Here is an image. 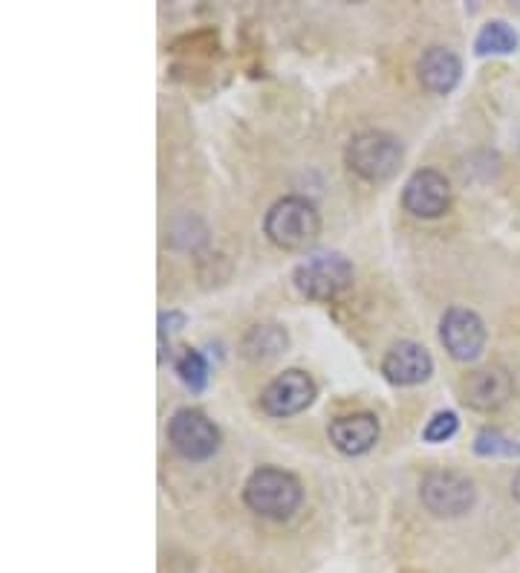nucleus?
Masks as SVG:
<instances>
[{
	"instance_id": "obj_1",
	"label": "nucleus",
	"mask_w": 520,
	"mask_h": 573,
	"mask_svg": "<svg viewBox=\"0 0 520 573\" xmlns=\"http://www.w3.org/2000/svg\"><path fill=\"white\" fill-rule=\"evenodd\" d=\"M243 501L263 519H290L301 504V484L283 469L263 466L246 480Z\"/></svg>"
},
{
	"instance_id": "obj_2",
	"label": "nucleus",
	"mask_w": 520,
	"mask_h": 573,
	"mask_svg": "<svg viewBox=\"0 0 520 573\" xmlns=\"http://www.w3.org/2000/svg\"><path fill=\"white\" fill-rule=\"evenodd\" d=\"M318 226H322V220H318L313 203L304 201V197H283L267 212L263 229L275 247L301 249L313 244Z\"/></svg>"
},
{
	"instance_id": "obj_3",
	"label": "nucleus",
	"mask_w": 520,
	"mask_h": 573,
	"mask_svg": "<svg viewBox=\"0 0 520 573\" xmlns=\"http://www.w3.org/2000/svg\"><path fill=\"white\" fill-rule=\"evenodd\" d=\"M345 160L359 177L379 183V180L393 177V171L399 169V163H402V145L390 133L365 131L359 137H353L345 151Z\"/></svg>"
},
{
	"instance_id": "obj_4",
	"label": "nucleus",
	"mask_w": 520,
	"mask_h": 573,
	"mask_svg": "<svg viewBox=\"0 0 520 573\" xmlns=\"http://www.w3.org/2000/svg\"><path fill=\"white\" fill-rule=\"evenodd\" d=\"M422 504L440 519H457L475 504V484L457 473H431L420 487Z\"/></svg>"
},
{
	"instance_id": "obj_5",
	"label": "nucleus",
	"mask_w": 520,
	"mask_h": 573,
	"mask_svg": "<svg viewBox=\"0 0 520 573\" xmlns=\"http://www.w3.org/2000/svg\"><path fill=\"white\" fill-rule=\"evenodd\" d=\"M353 281V267L345 256H315L295 270V286L310 299H336Z\"/></svg>"
},
{
	"instance_id": "obj_6",
	"label": "nucleus",
	"mask_w": 520,
	"mask_h": 573,
	"mask_svg": "<svg viewBox=\"0 0 520 573\" xmlns=\"http://www.w3.org/2000/svg\"><path fill=\"white\" fill-rule=\"evenodd\" d=\"M169 441L188 461H206L220 446V432H217V426L206 414H199L194 409H183L171 418Z\"/></svg>"
},
{
	"instance_id": "obj_7",
	"label": "nucleus",
	"mask_w": 520,
	"mask_h": 573,
	"mask_svg": "<svg viewBox=\"0 0 520 573\" xmlns=\"http://www.w3.org/2000/svg\"><path fill=\"white\" fill-rule=\"evenodd\" d=\"M440 339L454 359L472 363V359L480 357L483 345H486V327H483L477 313L466 311V307H452L443 316Z\"/></svg>"
},
{
	"instance_id": "obj_8",
	"label": "nucleus",
	"mask_w": 520,
	"mask_h": 573,
	"mask_svg": "<svg viewBox=\"0 0 520 573\" xmlns=\"http://www.w3.org/2000/svg\"><path fill=\"white\" fill-rule=\"evenodd\" d=\"M315 400V382L306 377L304 371H283L281 377L269 382L263 397H260V406L272 418H290V414H299L306 406Z\"/></svg>"
},
{
	"instance_id": "obj_9",
	"label": "nucleus",
	"mask_w": 520,
	"mask_h": 573,
	"mask_svg": "<svg viewBox=\"0 0 520 573\" xmlns=\"http://www.w3.org/2000/svg\"><path fill=\"white\" fill-rule=\"evenodd\" d=\"M402 203L416 217H440L448 209V203H452V186H448V180L440 171H416L405 183Z\"/></svg>"
},
{
	"instance_id": "obj_10",
	"label": "nucleus",
	"mask_w": 520,
	"mask_h": 573,
	"mask_svg": "<svg viewBox=\"0 0 520 573\" xmlns=\"http://www.w3.org/2000/svg\"><path fill=\"white\" fill-rule=\"evenodd\" d=\"M431 354L416 342H399L388 350L382 363V374L393 386H416L431 377Z\"/></svg>"
},
{
	"instance_id": "obj_11",
	"label": "nucleus",
	"mask_w": 520,
	"mask_h": 573,
	"mask_svg": "<svg viewBox=\"0 0 520 573\" xmlns=\"http://www.w3.org/2000/svg\"><path fill=\"white\" fill-rule=\"evenodd\" d=\"M512 394V377L500 368H483L463 380V400L477 411H491L503 406Z\"/></svg>"
},
{
	"instance_id": "obj_12",
	"label": "nucleus",
	"mask_w": 520,
	"mask_h": 573,
	"mask_svg": "<svg viewBox=\"0 0 520 573\" xmlns=\"http://www.w3.org/2000/svg\"><path fill=\"white\" fill-rule=\"evenodd\" d=\"M329 441L345 455H365L379 441V420L373 414H345L329 423Z\"/></svg>"
},
{
	"instance_id": "obj_13",
	"label": "nucleus",
	"mask_w": 520,
	"mask_h": 573,
	"mask_svg": "<svg viewBox=\"0 0 520 573\" xmlns=\"http://www.w3.org/2000/svg\"><path fill=\"white\" fill-rule=\"evenodd\" d=\"M459 58L445 47H431L420 58V82L431 94H452L459 82Z\"/></svg>"
},
{
	"instance_id": "obj_14",
	"label": "nucleus",
	"mask_w": 520,
	"mask_h": 573,
	"mask_svg": "<svg viewBox=\"0 0 520 573\" xmlns=\"http://www.w3.org/2000/svg\"><path fill=\"white\" fill-rule=\"evenodd\" d=\"M286 348V331L278 325H254L243 336V354L249 359L278 357Z\"/></svg>"
},
{
	"instance_id": "obj_15",
	"label": "nucleus",
	"mask_w": 520,
	"mask_h": 573,
	"mask_svg": "<svg viewBox=\"0 0 520 573\" xmlns=\"http://www.w3.org/2000/svg\"><path fill=\"white\" fill-rule=\"evenodd\" d=\"M477 53L480 55H506V53H514L518 50V35L509 30V24L503 21H491L480 30L477 35Z\"/></svg>"
},
{
	"instance_id": "obj_16",
	"label": "nucleus",
	"mask_w": 520,
	"mask_h": 573,
	"mask_svg": "<svg viewBox=\"0 0 520 573\" xmlns=\"http://www.w3.org/2000/svg\"><path fill=\"white\" fill-rule=\"evenodd\" d=\"M475 450L477 455H520V443L498 429H486V432L477 434Z\"/></svg>"
},
{
	"instance_id": "obj_17",
	"label": "nucleus",
	"mask_w": 520,
	"mask_h": 573,
	"mask_svg": "<svg viewBox=\"0 0 520 573\" xmlns=\"http://www.w3.org/2000/svg\"><path fill=\"white\" fill-rule=\"evenodd\" d=\"M176 371H180L183 382L192 388V391H199V388L206 386V380H208V368L197 350H185L183 359H180V365H176Z\"/></svg>"
},
{
	"instance_id": "obj_18",
	"label": "nucleus",
	"mask_w": 520,
	"mask_h": 573,
	"mask_svg": "<svg viewBox=\"0 0 520 573\" xmlns=\"http://www.w3.org/2000/svg\"><path fill=\"white\" fill-rule=\"evenodd\" d=\"M454 432H457V414H454V411H440V414L431 418V423L425 426L422 437H425L429 443H443L448 441Z\"/></svg>"
},
{
	"instance_id": "obj_19",
	"label": "nucleus",
	"mask_w": 520,
	"mask_h": 573,
	"mask_svg": "<svg viewBox=\"0 0 520 573\" xmlns=\"http://www.w3.org/2000/svg\"><path fill=\"white\" fill-rule=\"evenodd\" d=\"M512 496L520 501V473L514 475V480H512Z\"/></svg>"
}]
</instances>
